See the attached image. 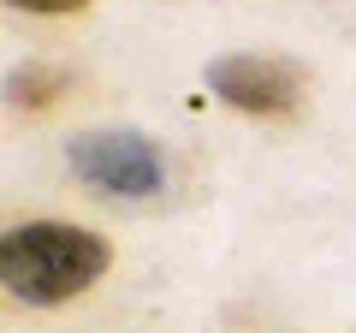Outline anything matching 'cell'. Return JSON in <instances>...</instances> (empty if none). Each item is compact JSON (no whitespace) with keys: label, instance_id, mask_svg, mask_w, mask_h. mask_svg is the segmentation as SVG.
I'll return each instance as SVG.
<instances>
[{"label":"cell","instance_id":"obj_1","mask_svg":"<svg viewBox=\"0 0 356 333\" xmlns=\"http://www.w3.org/2000/svg\"><path fill=\"white\" fill-rule=\"evenodd\" d=\"M113 250H107L102 232L89 226H65V220H30V226H13L0 238V280L18 304H72L89 286L107 274Z\"/></svg>","mask_w":356,"mask_h":333},{"label":"cell","instance_id":"obj_2","mask_svg":"<svg viewBox=\"0 0 356 333\" xmlns=\"http://www.w3.org/2000/svg\"><path fill=\"white\" fill-rule=\"evenodd\" d=\"M65 166L102 196H154L166 185V161L143 131H83L65 143Z\"/></svg>","mask_w":356,"mask_h":333},{"label":"cell","instance_id":"obj_3","mask_svg":"<svg viewBox=\"0 0 356 333\" xmlns=\"http://www.w3.org/2000/svg\"><path fill=\"white\" fill-rule=\"evenodd\" d=\"M208 90L243 114H291L303 95V72L273 54H220L208 60Z\"/></svg>","mask_w":356,"mask_h":333},{"label":"cell","instance_id":"obj_4","mask_svg":"<svg viewBox=\"0 0 356 333\" xmlns=\"http://www.w3.org/2000/svg\"><path fill=\"white\" fill-rule=\"evenodd\" d=\"M6 90H13V102H48V90H60V72H36V65H24V72L6 77Z\"/></svg>","mask_w":356,"mask_h":333},{"label":"cell","instance_id":"obj_5","mask_svg":"<svg viewBox=\"0 0 356 333\" xmlns=\"http://www.w3.org/2000/svg\"><path fill=\"white\" fill-rule=\"evenodd\" d=\"M18 13H83L89 0H13Z\"/></svg>","mask_w":356,"mask_h":333}]
</instances>
